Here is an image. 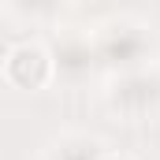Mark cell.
Segmentation results:
<instances>
[{"label": "cell", "instance_id": "obj_4", "mask_svg": "<svg viewBox=\"0 0 160 160\" xmlns=\"http://www.w3.org/2000/svg\"><path fill=\"white\" fill-rule=\"evenodd\" d=\"M52 60H56V71L60 75H71V78H78L89 71V63H93V45L82 38H67L60 41V48L52 52Z\"/></svg>", "mask_w": 160, "mask_h": 160}, {"label": "cell", "instance_id": "obj_2", "mask_svg": "<svg viewBox=\"0 0 160 160\" xmlns=\"http://www.w3.org/2000/svg\"><path fill=\"white\" fill-rule=\"evenodd\" d=\"M145 48H149V41H145V34H142V26L119 19V22L101 26V34L93 38V60H104V63H112V67L138 71Z\"/></svg>", "mask_w": 160, "mask_h": 160}, {"label": "cell", "instance_id": "obj_3", "mask_svg": "<svg viewBox=\"0 0 160 160\" xmlns=\"http://www.w3.org/2000/svg\"><path fill=\"white\" fill-rule=\"evenodd\" d=\"M108 101L123 116H145L160 101V78L142 71V67L138 71H123L116 78V86H112V93H108Z\"/></svg>", "mask_w": 160, "mask_h": 160}, {"label": "cell", "instance_id": "obj_5", "mask_svg": "<svg viewBox=\"0 0 160 160\" xmlns=\"http://www.w3.org/2000/svg\"><path fill=\"white\" fill-rule=\"evenodd\" d=\"M48 160H101V145L93 138H63Z\"/></svg>", "mask_w": 160, "mask_h": 160}, {"label": "cell", "instance_id": "obj_6", "mask_svg": "<svg viewBox=\"0 0 160 160\" xmlns=\"http://www.w3.org/2000/svg\"><path fill=\"white\" fill-rule=\"evenodd\" d=\"M101 160H130V157H101Z\"/></svg>", "mask_w": 160, "mask_h": 160}, {"label": "cell", "instance_id": "obj_1", "mask_svg": "<svg viewBox=\"0 0 160 160\" xmlns=\"http://www.w3.org/2000/svg\"><path fill=\"white\" fill-rule=\"evenodd\" d=\"M56 75V60L41 41H19L4 56V78L19 89H45Z\"/></svg>", "mask_w": 160, "mask_h": 160}]
</instances>
